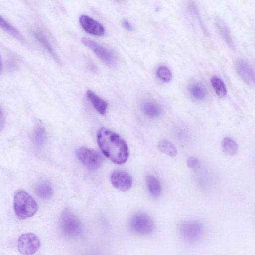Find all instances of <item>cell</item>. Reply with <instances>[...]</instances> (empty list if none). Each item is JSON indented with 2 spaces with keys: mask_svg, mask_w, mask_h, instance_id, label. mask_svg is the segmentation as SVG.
Returning <instances> with one entry per match:
<instances>
[{
  "mask_svg": "<svg viewBox=\"0 0 255 255\" xmlns=\"http://www.w3.org/2000/svg\"><path fill=\"white\" fill-rule=\"evenodd\" d=\"M146 181L151 195L155 198L159 197L161 193V185L159 180L152 175H148Z\"/></svg>",
  "mask_w": 255,
  "mask_h": 255,
  "instance_id": "9a60e30c",
  "label": "cell"
},
{
  "mask_svg": "<svg viewBox=\"0 0 255 255\" xmlns=\"http://www.w3.org/2000/svg\"><path fill=\"white\" fill-rule=\"evenodd\" d=\"M46 140V131L43 126H37L34 129L33 134V141L34 145L40 148L42 147Z\"/></svg>",
  "mask_w": 255,
  "mask_h": 255,
  "instance_id": "d6986e66",
  "label": "cell"
},
{
  "mask_svg": "<svg viewBox=\"0 0 255 255\" xmlns=\"http://www.w3.org/2000/svg\"><path fill=\"white\" fill-rule=\"evenodd\" d=\"M130 225L133 231L140 235L151 234L155 227L152 218L144 213L134 215L130 220Z\"/></svg>",
  "mask_w": 255,
  "mask_h": 255,
  "instance_id": "277c9868",
  "label": "cell"
},
{
  "mask_svg": "<svg viewBox=\"0 0 255 255\" xmlns=\"http://www.w3.org/2000/svg\"><path fill=\"white\" fill-rule=\"evenodd\" d=\"M111 182L115 188L126 191L130 188L132 180L128 173L124 171L116 170L111 174Z\"/></svg>",
  "mask_w": 255,
  "mask_h": 255,
  "instance_id": "9c48e42d",
  "label": "cell"
},
{
  "mask_svg": "<svg viewBox=\"0 0 255 255\" xmlns=\"http://www.w3.org/2000/svg\"><path fill=\"white\" fill-rule=\"evenodd\" d=\"M36 193L42 199H48L53 195V188L49 182L43 181L37 185Z\"/></svg>",
  "mask_w": 255,
  "mask_h": 255,
  "instance_id": "2e32d148",
  "label": "cell"
},
{
  "mask_svg": "<svg viewBox=\"0 0 255 255\" xmlns=\"http://www.w3.org/2000/svg\"><path fill=\"white\" fill-rule=\"evenodd\" d=\"M97 142L103 153L114 163L122 164L128 160V145L116 133L102 128L98 133Z\"/></svg>",
  "mask_w": 255,
  "mask_h": 255,
  "instance_id": "6da1fadb",
  "label": "cell"
},
{
  "mask_svg": "<svg viewBox=\"0 0 255 255\" xmlns=\"http://www.w3.org/2000/svg\"><path fill=\"white\" fill-rule=\"evenodd\" d=\"M236 68L239 76L249 86L254 85L255 72L249 63L243 59H239L236 62Z\"/></svg>",
  "mask_w": 255,
  "mask_h": 255,
  "instance_id": "30bf717a",
  "label": "cell"
},
{
  "mask_svg": "<svg viewBox=\"0 0 255 255\" xmlns=\"http://www.w3.org/2000/svg\"><path fill=\"white\" fill-rule=\"evenodd\" d=\"M79 21L82 28L88 33L96 36H102L104 34V27L91 17L82 15L80 17Z\"/></svg>",
  "mask_w": 255,
  "mask_h": 255,
  "instance_id": "8fae6325",
  "label": "cell"
},
{
  "mask_svg": "<svg viewBox=\"0 0 255 255\" xmlns=\"http://www.w3.org/2000/svg\"><path fill=\"white\" fill-rule=\"evenodd\" d=\"M14 209L19 218L24 219L33 216L36 213L38 205L36 201L27 192L18 190L14 195Z\"/></svg>",
  "mask_w": 255,
  "mask_h": 255,
  "instance_id": "7a4b0ae2",
  "label": "cell"
},
{
  "mask_svg": "<svg viewBox=\"0 0 255 255\" xmlns=\"http://www.w3.org/2000/svg\"><path fill=\"white\" fill-rule=\"evenodd\" d=\"M188 6H189V8L190 11L192 12L193 13V15L196 17L197 20L198 21L199 23L200 24V26H201V28L203 29V31L205 32V33H207L206 29L204 26V25L202 21V20L199 15V13L198 9L197 8L196 5H195V3L192 1L190 0L188 2Z\"/></svg>",
  "mask_w": 255,
  "mask_h": 255,
  "instance_id": "d4e9b609",
  "label": "cell"
},
{
  "mask_svg": "<svg viewBox=\"0 0 255 255\" xmlns=\"http://www.w3.org/2000/svg\"><path fill=\"white\" fill-rule=\"evenodd\" d=\"M62 230L67 236L73 237L80 235L82 231L81 224L77 217L71 211L66 210L61 218Z\"/></svg>",
  "mask_w": 255,
  "mask_h": 255,
  "instance_id": "52a82bcc",
  "label": "cell"
},
{
  "mask_svg": "<svg viewBox=\"0 0 255 255\" xmlns=\"http://www.w3.org/2000/svg\"><path fill=\"white\" fill-rule=\"evenodd\" d=\"M221 147L224 152L230 156L236 155L238 151L237 143L233 139L227 137L223 139Z\"/></svg>",
  "mask_w": 255,
  "mask_h": 255,
  "instance_id": "ac0fdd59",
  "label": "cell"
},
{
  "mask_svg": "<svg viewBox=\"0 0 255 255\" xmlns=\"http://www.w3.org/2000/svg\"><path fill=\"white\" fill-rule=\"evenodd\" d=\"M191 96L196 100H202L206 96V91L204 87L200 83H194L189 88Z\"/></svg>",
  "mask_w": 255,
  "mask_h": 255,
  "instance_id": "ffe728a7",
  "label": "cell"
},
{
  "mask_svg": "<svg viewBox=\"0 0 255 255\" xmlns=\"http://www.w3.org/2000/svg\"><path fill=\"white\" fill-rule=\"evenodd\" d=\"M2 70V62L1 59V57L0 53V74L1 73Z\"/></svg>",
  "mask_w": 255,
  "mask_h": 255,
  "instance_id": "f1b7e54d",
  "label": "cell"
},
{
  "mask_svg": "<svg viewBox=\"0 0 255 255\" xmlns=\"http://www.w3.org/2000/svg\"><path fill=\"white\" fill-rule=\"evenodd\" d=\"M215 25L227 44L231 48L234 49V44L229 28L224 22L219 17L215 19Z\"/></svg>",
  "mask_w": 255,
  "mask_h": 255,
  "instance_id": "4fadbf2b",
  "label": "cell"
},
{
  "mask_svg": "<svg viewBox=\"0 0 255 255\" xmlns=\"http://www.w3.org/2000/svg\"><path fill=\"white\" fill-rule=\"evenodd\" d=\"M34 36L37 40L43 45V46L49 52L56 62L59 63L60 61L56 54L54 52L52 47L49 43L48 39L45 35L40 31L34 32Z\"/></svg>",
  "mask_w": 255,
  "mask_h": 255,
  "instance_id": "44dd1931",
  "label": "cell"
},
{
  "mask_svg": "<svg viewBox=\"0 0 255 255\" xmlns=\"http://www.w3.org/2000/svg\"><path fill=\"white\" fill-rule=\"evenodd\" d=\"M179 234L186 242L192 243L198 240L203 232L202 224L197 221H186L178 227Z\"/></svg>",
  "mask_w": 255,
  "mask_h": 255,
  "instance_id": "3957f363",
  "label": "cell"
},
{
  "mask_svg": "<svg viewBox=\"0 0 255 255\" xmlns=\"http://www.w3.org/2000/svg\"><path fill=\"white\" fill-rule=\"evenodd\" d=\"M186 163L190 169H196L199 166V160L196 157L190 156L187 159Z\"/></svg>",
  "mask_w": 255,
  "mask_h": 255,
  "instance_id": "484cf974",
  "label": "cell"
},
{
  "mask_svg": "<svg viewBox=\"0 0 255 255\" xmlns=\"http://www.w3.org/2000/svg\"><path fill=\"white\" fill-rule=\"evenodd\" d=\"M86 95L95 109L100 114H104L108 106L107 102L90 90L87 91Z\"/></svg>",
  "mask_w": 255,
  "mask_h": 255,
  "instance_id": "5bb4252c",
  "label": "cell"
},
{
  "mask_svg": "<svg viewBox=\"0 0 255 255\" xmlns=\"http://www.w3.org/2000/svg\"><path fill=\"white\" fill-rule=\"evenodd\" d=\"M17 247L19 251L23 255H32L40 247V241L38 237L31 233L22 234L18 238Z\"/></svg>",
  "mask_w": 255,
  "mask_h": 255,
  "instance_id": "ba28073f",
  "label": "cell"
},
{
  "mask_svg": "<svg viewBox=\"0 0 255 255\" xmlns=\"http://www.w3.org/2000/svg\"><path fill=\"white\" fill-rule=\"evenodd\" d=\"M4 118L3 112L0 107V131L2 129L4 126Z\"/></svg>",
  "mask_w": 255,
  "mask_h": 255,
  "instance_id": "83f0119b",
  "label": "cell"
},
{
  "mask_svg": "<svg viewBox=\"0 0 255 255\" xmlns=\"http://www.w3.org/2000/svg\"><path fill=\"white\" fill-rule=\"evenodd\" d=\"M76 155L82 164L91 170L97 169L102 163L103 159L101 154L92 149L80 147L76 151Z\"/></svg>",
  "mask_w": 255,
  "mask_h": 255,
  "instance_id": "8992f818",
  "label": "cell"
},
{
  "mask_svg": "<svg viewBox=\"0 0 255 255\" xmlns=\"http://www.w3.org/2000/svg\"><path fill=\"white\" fill-rule=\"evenodd\" d=\"M141 111L146 116L153 118L159 117L162 110L160 105L151 101H145L141 105Z\"/></svg>",
  "mask_w": 255,
  "mask_h": 255,
  "instance_id": "7c38bea8",
  "label": "cell"
},
{
  "mask_svg": "<svg viewBox=\"0 0 255 255\" xmlns=\"http://www.w3.org/2000/svg\"><path fill=\"white\" fill-rule=\"evenodd\" d=\"M211 84L216 94L221 98L227 94V89L223 81L219 77H213L211 79Z\"/></svg>",
  "mask_w": 255,
  "mask_h": 255,
  "instance_id": "7402d4cb",
  "label": "cell"
},
{
  "mask_svg": "<svg viewBox=\"0 0 255 255\" xmlns=\"http://www.w3.org/2000/svg\"><path fill=\"white\" fill-rule=\"evenodd\" d=\"M122 24L123 27L128 31H131L133 29V27L127 19H123L122 20Z\"/></svg>",
  "mask_w": 255,
  "mask_h": 255,
  "instance_id": "4316f807",
  "label": "cell"
},
{
  "mask_svg": "<svg viewBox=\"0 0 255 255\" xmlns=\"http://www.w3.org/2000/svg\"><path fill=\"white\" fill-rule=\"evenodd\" d=\"M81 41L84 45L91 49L106 65L110 67H113L116 65V58L114 54L109 49L87 37H83Z\"/></svg>",
  "mask_w": 255,
  "mask_h": 255,
  "instance_id": "5b68a950",
  "label": "cell"
},
{
  "mask_svg": "<svg viewBox=\"0 0 255 255\" xmlns=\"http://www.w3.org/2000/svg\"><path fill=\"white\" fill-rule=\"evenodd\" d=\"M157 148L161 152L170 157H174L177 154V150L175 146L171 142L166 139H162L158 142Z\"/></svg>",
  "mask_w": 255,
  "mask_h": 255,
  "instance_id": "e0dca14e",
  "label": "cell"
},
{
  "mask_svg": "<svg viewBox=\"0 0 255 255\" xmlns=\"http://www.w3.org/2000/svg\"><path fill=\"white\" fill-rule=\"evenodd\" d=\"M0 27L15 38L22 40L23 37L19 31L14 26L7 22L0 15Z\"/></svg>",
  "mask_w": 255,
  "mask_h": 255,
  "instance_id": "603a6c76",
  "label": "cell"
},
{
  "mask_svg": "<svg viewBox=\"0 0 255 255\" xmlns=\"http://www.w3.org/2000/svg\"><path fill=\"white\" fill-rule=\"evenodd\" d=\"M156 75L158 78L165 82L170 81L172 78L171 71L164 66H160L157 69Z\"/></svg>",
  "mask_w": 255,
  "mask_h": 255,
  "instance_id": "cb8c5ba5",
  "label": "cell"
}]
</instances>
